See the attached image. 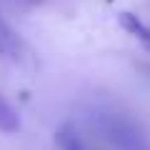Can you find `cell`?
Segmentation results:
<instances>
[{
	"label": "cell",
	"instance_id": "1",
	"mask_svg": "<svg viewBox=\"0 0 150 150\" xmlns=\"http://www.w3.org/2000/svg\"><path fill=\"white\" fill-rule=\"evenodd\" d=\"M98 128L105 133L118 150H150V140L133 120L115 115V112H100L98 115Z\"/></svg>",
	"mask_w": 150,
	"mask_h": 150
},
{
	"label": "cell",
	"instance_id": "2",
	"mask_svg": "<svg viewBox=\"0 0 150 150\" xmlns=\"http://www.w3.org/2000/svg\"><path fill=\"white\" fill-rule=\"evenodd\" d=\"M0 58L10 60L13 65H28L30 63V50H28L25 40L13 30V25L0 15Z\"/></svg>",
	"mask_w": 150,
	"mask_h": 150
},
{
	"label": "cell",
	"instance_id": "3",
	"mask_svg": "<svg viewBox=\"0 0 150 150\" xmlns=\"http://www.w3.org/2000/svg\"><path fill=\"white\" fill-rule=\"evenodd\" d=\"M18 130H20V115L0 95V133H18Z\"/></svg>",
	"mask_w": 150,
	"mask_h": 150
},
{
	"label": "cell",
	"instance_id": "4",
	"mask_svg": "<svg viewBox=\"0 0 150 150\" xmlns=\"http://www.w3.org/2000/svg\"><path fill=\"white\" fill-rule=\"evenodd\" d=\"M58 148H60V150H93L73 128L58 130Z\"/></svg>",
	"mask_w": 150,
	"mask_h": 150
}]
</instances>
